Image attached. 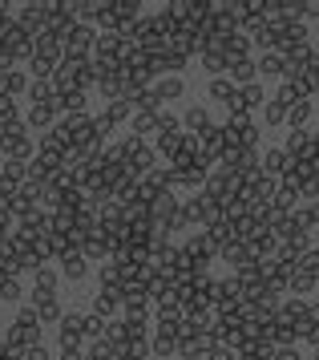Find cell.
I'll return each mask as SVG.
<instances>
[{"mask_svg":"<svg viewBox=\"0 0 319 360\" xmlns=\"http://www.w3.org/2000/svg\"><path fill=\"white\" fill-rule=\"evenodd\" d=\"M32 316H37V320H41V324H61V304H57V292H37L32 295Z\"/></svg>","mask_w":319,"mask_h":360,"instance_id":"6da1fadb","label":"cell"},{"mask_svg":"<svg viewBox=\"0 0 319 360\" xmlns=\"http://www.w3.org/2000/svg\"><path fill=\"white\" fill-rule=\"evenodd\" d=\"M226 82L230 85H251V82H259V65H255V57H242V61H230L226 65Z\"/></svg>","mask_w":319,"mask_h":360,"instance_id":"7a4b0ae2","label":"cell"},{"mask_svg":"<svg viewBox=\"0 0 319 360\" xmlns=\"http://www.w3.org/2000/svg\"><path fill=\"white\" fill-rule=\"evenodd\" d=\"M122 300H126V295H122V288H101V292L93 295V316L110 320L113 311L122 308Z\"/></svg>","mask_w":319,"mask_h":360,"instance_id":"3957f363","label":"cell"},{"mask_svg":"<svg viewBox=\"0 0 319 360\" xmlns=\"http://www.w3.org/2000/svg\"><path fill=\"white\" fill-rule=\"evenodd\" d=\"M214 122H210V114H207V105H190L186 114H182V134H190V138H198L202 130H210Z\"/></svg>","mask_w":319,"mask_h":360,"instance_id":"277c9868","label":"cell"},{"mask_svg":"<svg viewBox=\"0 0 319 360\" xmlns=\"http://www.w3.org/2000/svg\"><path fill=\"white\" fill-rule=\"evenodd\" d=\"M291 170V158H287V150H267V154H263V170H259V174H267V179H283V174H287Z\"/></svg>","mask_w":319,"mask_h":360,"instance_id":"5b68a950","label":"cell"},{"mask_svg":"<svg viewBox=\"0 0 319 360\" xmlns=\"http://www.w3.org/2000/svg\"><path fill=\"white\" fill-rule=\"evenodd\" d=\"M259 77H287V61L283 53H259Z\"/></svg>","mask_w":319,"mask_h":360,"instance_id":"8992f818","label":"cell"},{"mask_svg":"<svg viewBox=\"0 0 319 360\" xmlns=\"http://www.w3.org/2000/svg\"><path fill=\"white\" fill-rule=\"evenodd\" d=\"M311 114H315V101H311V98H299V101H295V105L287 110L291 130H307V122H311Z\"/></svg>","mask_w":319,"mask_h":360,"instance_id":"52a82bcc","label":"cell"},{"mask_svg":"<svg viewBox=\"0 0 319 360\" xmlns=\"http://www.w3.org/2000/svg\"><path fill=\"white\" fill-rule=\"evenodd\" d=\"M150 89H154V98L158 101H178L182 94H186V82H182V77H162V82L150 85Z\"/></svg>","mask_w":319,"mask_h":360,"instance_id":"ba28073f","label":"cell"},{"mask_svg":"<svg viewBox=\"0 0 319 360\" xmlns=\"http://www.w3.org/2000/svg\"><path fill=\"white\" fill-rule=\"evenodd\" d=\"M210 98L226 101L230 110H239V85H230L226 77H214V82H210Z\"/></svg>","mask_w":319,"mask_h":360,"instance_id":"9c48e42d","label":"cell"},{"mask_svg":"<svg viewBox=\"0 0 319 360\" xmlns=\"http://www.w3.org/2000/svg\"><path fill=\"white\" fill-rule=\"evenodd\" d=\"M259 105H267V94H263V85L259 82H251V85H242L239 89V110H259Z\"/></svg>","mask_w":319,"mask_h":360,"instance_id":"30bf717a","label":"cell"},{"mask_svg":"<svg viewBox=\"0 0 319 360\" xmlns=\"http://www.w3.org/2000/svg\"><path fill=\"white\" fill-rule=\"evenodd\" d=\"M85 271H89V259H85V255H65L61 259V276L65 279H85Z\"/></svg>","mask_w":319,"mask_h":360,"instance_id":"8fae6325","label":"cell"},{"mask_svg":"<svg viewBox=\"0 0 319 360\" xmlns=\"http://www.w3.org/2000/svg\"><path fill=\"white\" fill-rule=\"evenodd\" d=\"M32 279H37V292H57V279H61V271H57V267H37V271H32Z\"/></svg>","mask_w":319,"mask_h":360,"instance_id":"7c38bea8","label":"cell"},{"mask_svg":"<svg viewBox=\"0 0 319 360\" xmlns=\"http://www.w3.org/2000/svg\"><path fill=\"white\" fill-rule=\"evenodd\" d=\"M53 117H57V105H32L29 126H37V130H45V126H53Z\"/></svg>","mask_w":319,"mask_h":360,"instance_id":"4fadbf2b","label":"cell"},{"mask_svg":"<svg viewBox=\"0 0 319 360\" xmlns=\"http://www.w3.org/2000/svg\"><path fill=\"white\" fill-rule=\"evenodd\" d=\"M158 134V114H134V138Z\"/></svg>","mask_w":319,"mask_h":360,"instance_id":"5bb4252c","label":"cell"},{"mask_svg":"<svg viewBox=\"0 0 319 360\" xmlns=\"http://www.w3.org/2000/svg\"><path fill=\"white\" fill-rule=\"evenodd\" d=\"M263 122H267V126H283V122H287V105H279V101H267V105H263Z\"/></svg>","mask_w":319,"mask_h":360,"instance_id":"9a60e30c","label":"cell"},{"mask_svg":"<svg viewBox=\"0 0 319 360\" xmlns=\"http://www.w3.org/2000/svg\"><path fill=\"white\" fill-rule=\"evenodd\" d=\"M20 292H25V288H20V279H16V276L0 279V300H8V304H13V300H20Z\"/></svg>","mask_w":319,"mask_h":360,"instance_id":"2e32d148","label":"cell"}]
</instances>
